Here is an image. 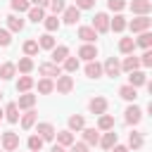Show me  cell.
I'll list each match as a JSON object with an SVG mask.
<instances>
[{
	"label": "cell",
	"mask_w": 152,
	"mask_h": 152,
	"mask_svg": "<svg viewBox=\"0 0 152 152\" xmlns=\"http://www.w3.org/2000/svg\"><path fill=\"white\" fill-rule=\"evenodd\" d=\"M7 28H10V31H14V33H17V31H21V28H24V19H21V17H17V14H10V17H7Z\"/></svg>",
	"instance_id": "cell-26"
},
{
	"label": "cell",
	"mask_w": 152,
	"mask_h": 152,
	"mask_svg": "<svg viewBox=\"0 0 152 152\" xmlns=\"http://www.w3.org/2000/svg\"><path fill=\"white\" fill-rule=\"evenodd\" d=\"M150 24H152L150 17H135V19H131V21H126V26H128L133 33H142V31H147Z\"/></svg>",
	"instance_id": "cell-1"
},
{
	"label": "cell",
	"mask_w": 152,
	"mask_h": 152,
	"mask_svg": "<svg viewBox=\"0 0 152 152\" xmlns=\"http://www.w3.org/2000/svg\"><path fill=\"white\" fill-rule=\"evenodd\" d=\"M97 145H102L104 150H112V147L116 145V133H114V131H107V133L100 138V142H97Z\"/></svg>",
	"instance_id": "cell-25"
},
{
	"label": "cell",
	"mask_w": 152,
	"mask_h": 152,
	"mask_svg": "<svg viewBox=\"0 0 152 152\" xmlns=\"http://www.w3.org/2000/svg\"><path fill=\"white\" fill-rule=\"evenodd\" d=\"M36 133H38V138H40V140L45 142V140H52L57 131H55V126H52V124L43 121V124H38V131H36Z\"/></svg>",
	"instance_id": "cell-8"
},
{
	"label": "cell",
	"mask_w": 152,
	"mask_h": 152,
	"mask_svg": "<svg viewBox=\"0 0 152 152\" xmlns=\"http://www.w3.org/2000/svg\"><path fill=\"white\" fill-rule=\"evenodd\" d=\"M5 119H7L10 124H17V121H19V107H17V102H10V104H7Z\"/></svg>",
	"instance_id": "cell-21"
},
{
	"label": "cell",
	"mask_w": 152,
	"mask_h": 152,
	"mask_svg": "<svg viewBox=\"0 0 152 152\" xmlns=\"http://www.w3.org/2000/svg\"><path fill=\"white\" fill-rule=\"evenodd\" d=\"M69 57V48L66 45H55L52 48V64H59Z\"/></svg>",
	"instance_id": "cell-13"
},
{
	"label": "cell",
	"mask_w": 152,
	"mask_h": 152,
	"mask_svg": "<svg viewBox=\"0 0 152 152\" xmlns=\"http://www.w3.org/2000/svg\"><path fill=\"white\" fill-rule=\"evenodd\" d=\"M62 64H64V71H66V74H74V71L78 69V57H66Z\"/></svg>",
	"instance_id": "cell-41"
},
{
	"label": "cell",
	"mask_w": 152,
	"mask_h": 152,
	"mask_svg": "<svg viewBox=\"0 0 152 152\" xmlns=\"http://www.w3.org/2000/svg\"><path fill=\"white\" fill-rule=\"evenodd\" d=\"M0 145H2V150H5V152H14V150L19 147V135H17V133H12V131H7V133H2Z\"/></svg>",
	"instance_id": "cell-2"
},
{
	"label": "cell",
	"mask_w": 152,
	"mask_h": 152,
	"mask_svg": "<svg viewBox=\"0 0 152 152\" xmlns=\"http://www.w3.org/2000/svg\"><path fill=\"white\" fill-rule=\"evenodd\" d=\"M10 43H12V36H10V31H7V28H0V45H2V48H7Z\"/></svg>",
	"instance_id": "cell-45"
},
{
	"label": "cell",
	"mask_w": 152,
	"mask_h": 152,
	"mask_svg": "<svg viewBox=\"0 0 152 152\" xmlns=\"http://www.w3.org/2000/svg\"><path fill=\"white\" fill-rule=\"evenodd\" d=\"M50 152H66V147H62V145H52Z\"/></svg>",
	"instance_id": "cell-51"
},
{
	"label": "cell",
	"mask_w": 152,
	"mask_h": 152,
	"mask_svg": "<svg viewBox=\"0 0 152 152\" xmlns=\"http://www.w3.org/2000/svg\"><path fill=\"white\" fill-rule=\"evenodd\" d=\"M78 57H81V59H86V62H93V59L97 57V45H93V43L81 45V48H78Z\"/></svg>",
	"instance_id": "cell-7"
},
{
	"label": "cell",
	"mask_w": 152,
	"mask_h": 152,
	"mask_svg": "<svg viewBox=\"0 0 152 152\" xmlns=\"http://www.w3.org/2000/svg\"><path fill=\"white\" fill-rule=\"evenodd\" d=\"M88 109H90L93 114H104V112H107V100L97 95V97H93V100L88 102Z\"/></svg>",
	"instance_id": "cell-10"
},
{
	"label": "cell",
	"mask_w": 152,
	"mask_h": 152,
	"mask_svg": "<svg viewBox=\"0 0 152 152\" xmlns=\"http://www.w3.org/2000/svg\"><path fill=\"white\" fill-rule=\"evenodd\" d=\"M55 90V83L50 81V78H40L38 81V93H43V95H50Z\"/></svg>",
	"instance_id": "cell-38"
},
{
	"label": "cell",
	"mask_w": 152,
	"mask_h": 152,
	"mask_svg": "<svg viewBox=\"0 0 152 152\" xmlns=\"http://www.w3.org/2000/svg\"><path fill=\"white\" fill-rule=\"evenodd\" d=\"M2 116H5V112H2V109H0V119H2Z\"/></svg>",
	"instance_id": "cell-52"
},
{
	"label": "cell",
	"mask_w": 152,
	"mask_h": 152,
	"mask_svg": "<svg viewBox=\"0 0 152 152\" xmlns=\"http://www.w3.org/2000/svg\"><path fill=\"white\" fill-rule=\"evenodd\" d=\"M33 88V78L31 76H19V81H17V90L19 93H28Z\"/></svg>",
	"instance_id": "cell-33"
},
{
	"label": "cell",
	"mask_w": 152,
	"mask_h": 152,
	"mask_svg": "<svg viewBox=\"0 0 152 152\" xmlns=\"http://www.w3.org/2000/svg\"><path fill=\"white\" fill-rule=\"evenodd\" d=\"M112 152H128V147H126V145H114Z\"/></svg>",
	"instance_id": "cell-50"
},
{
	"label": "cell",
	"mask_w": 152,
	"mask_h": 152,
	"mask_svg": "<svg viewBox=\"0 0 152 152\" xmlns=\"http://www.w3.org/2000/svg\"><path fill=\"white\" fill-rule=\"evenodd\" d=\"M126 124H138L140 119H142V109L140 107H135V104H131V107H126Z\"/></svg>",
	"instance_id": "cell-12"
},
{
	"label": "cell",
	"mask_w": 152,
	"mask_h": 152,
	"mask_svg": "<svg viewBox=\"0 0 152 152\" xmlns=\"http://www.w3.org/2000/svg\"><path fill=\"white\" fill-rule=\"evenodd\" d=\"M97 128H100V131H114V116H109V114H100Z\"/></svg>",
	"instance_id": "cell-29"
},
{
	"label": "cell",
	"mask_w": 152,
	"mask_h": 152,
	"mask_svg": "<svg viewBox=\"0 0 152 152\" xmlns=\"http://www.w3.org/2000/svg\"><path fill=\"white\" fill-rule=\"evenodd\" d=\"M93 31H95V33L109 31V17H107L104 12H97V14L93 17Z\"/></svg>",
	"instance_id": "cell-3"
},
{
	"label": "cell",
	"mask_w": 152,
	"mask_h": 152,
	"mask_svg": "<svg viewBox=\"0 0 152 152\" xmlns=\"http://www.w3.org/2000/svg\"><path fill=\"white\" fill-rule=\"evenodd\" d=\"M83 142L86 145H97L100 142V133L95 128H83Z\"/></svg>",
	"instance_id": "cell-24"
},
{
	"label": "cell",
	"mask_w": 152,
	"mask_h": 152,
	"mask_svg": "<svg viewBox=\"0 0 152 152\" xmlns=\"http://www.w3.org/2000/svg\"><path fill=\"white\" fill-rule=\"evenodd\" d=\"M50 10H52V14L57 17L59 12H64V10H66V2H64V0H50Z\"/></svg>",
	"instance_id": "cell-43"
},
{
	"label": "cell",
	"mask_w": 152,
	"mask_h": 152,
	"mask_svg": "<svg viewBox=\"0 0 152 152\" xmlns=\"http://www.w3.org/2000/svg\"><path fill=\"white\" fill-rule=\"evenodd\" d=\"M10 7L21 14V12H28V10H31V2H28V0H10Z\"/></svg>",
	"instance_id": "cell-36"
},
{
	"label": "cell",
	"mask_w": 152,
	"mask_h": 152,
	"mask_svg": "<svg viewBox=\"0 0 152 152\" xmlns=\"http://www.w3.org/2000/svg\"><path fill=\"white\" fill-rule=\"evenodd\" d=\"M69 152H88V145H86V142H76V140H74V142L69 145Z\"/></svg>",
	"instance_id": "cell-47"
},
{
	"label": "cell",
	"mask_w": 152,
	"mask_h": 152,
	"mask_svg": "<svg viewBox=\"0 0 152 152\" xmlns=\"http://www.w3.org/2000/svg\"><path fill=\"white\" fill-rule=\"evenodd\" d=\"M38 71H40V76L52 78V76H59V74H62V66H59V64H52V62H43V64L38 66Z\"/></svg>",
	"instance_id": "cell-6"
},
{
	"label": "cell",
	"mask_w": 152,
	"mask_h": 152,
	"mask_svg": "<svg viewBox=\"0 0 152 152\" xmlns=\"http://www.w3.org/2000/svg\"><path fill=\"white\" fill-rule=\"evenodd\" d=\"M36 43H38V48H43V50H52V48H55V38H52V33H43Z\"/></svg>",
	"instance_id": "cell-31"
},
{
	"label": "cell",
	"mask_w": 152,
	"mask_h": 152,
	"mask_svg": "<svg viewBox=\"0 0 152 152\" xmlns=\"http://www.w3.org/2000/svg\"><path fill=\"white\" fill-rule=\"evenodd\" d=\"M78 19H81V10H78L76 5H71V7H66V10H64V24L74 26Z\"/></svg>",
	"instance_id": "cell-11"
},
{
	"label": "cell",
	"mask_w": 152,
	"mask_h": 152,
	"mask_svg": "<svg viewBox=\"0 0 152 152\" xmlns=\"http://www.w3.org/2000/svg\"><path fill=\"white\" fill-rule=\"evenodd\" d=\"M135 45H140V48H145V50H150V45H152V33H150V31H142V33L138 36V40H135Z\"/></svg>",
	"instance_id": "cell-37"
},
{
	"label": "cell",
	"mask_w": 152,
	"mask_h": 152,
	"mask_svg": "<svg viewBox=\"0 0 152 152\" xmlns=\"http://www.w3.org/2000/svg\"><path fill=\"white\" fill-rule=\"evenodd\" d=\"M119 50H121L124 55H133V50H135V40H133V38H121V40H119Z\"/></svg>",
	"instance_id": "cell-32"
},
{
	"label": "cell",
	"mask_w": 152,
	"mask_h": 152,
	"mask_svg": "<svg viewBox=\"0 0 152 152\" xmlns=\"http://www.w3.org/2000/svg\"><path fill=\"white\" fill-rule=\"evenodd\" d=\"M55 88H57V93L66 95V93H71V88H74V78H71L69 74H59V76H57V83H55Z\"/></svg>",
	"instance_id": "cell-4"
},
{
	"label": "cell",
	"mask_w": 152,
	"mask_h": 152,
	"mask_svg": "<svg viewBox=\"0 0 152 152\" xmlns=\"http://www.w3.org/2000/svg\"><path fill=\"white\" fill-rule=\"evenodd\" d=\"M86 128V119L81 116V114H74V116H69V131L74 133V131H83Z\"/></svg>",
	"instance_id": "cell-23"
},
{
	"label": "cell",
	"mask_w": 152,
	"mask_h": 152,
	"mask_svg": "<svg viewBox=\"0 0 152 152\" xmlns=\"http://www.w3.org/2000/svg\"><path fill=\"white\" fill-rule=\"evenodd\" d=\"M0 100H2V90H0Z\"/></svg>",
	"instance_id": "cell-53"
},
{
	"label": "cell",
	"mask_w": 152,
	"mask_h": 152,
	"mask_svg": "<svg viewBox=\"0 0 152 152\" xmlns=\"http://www.w3.org/2000/svg\"><path fill=\"white\" fill-rule=\"evenodd\" d=\"M140 59V64L142 66H152V50H145L142 52V57H138Z\"/></svg>",
	"instance_id": "cell-46"
},
{
	"label": "cell",
	"mask_w": 152,
	"mask_h": 152,
	"mask_svg": "<svg viewBox=\"0 0 152 152\" xmlns=\"http://www.w3.org/2000/svg\"><path fill=\"white\" fill-rule=\"evenodd\" d=\"M109 28H112V31H116V33H121V31L126 28V17H121V14H114V19L109 21Z\"/></svg>",
	"instance_id": "cell-30"
},
{
	"label": "cell",
	"mask_w": 152,
	"mask_h": 152,
	"mask_svg": "<svg viewBox=\"0 0 152 152\" xmlns=\"http://www.w3.org/2000/svg\"><path fill=\"white\" fill-rule=\"evenodd\" d=\"M95 5V0H76V7L78 10H90Z\"/></svg>",
	"instance_id": "cell-48"
},
{
	"label": "cell",
	"mask_w": 152,
	"mask_h": 152,
	"mask_svg": "<svg viewBox=\"0 0 152 152\" xmlns=\"http://www.w3.org/2000/svg\"><path fill=\"white\" fill-rule=\"evenodd\" d=\"M119 95H121L124 100H128V102H135L138 88H133V86H121V88H119Z\"/></svg>",
	"instance_id": "cell-20"
},
{
	"label": "cell",
	"mask_w": 152,
	"mask_h": 152,
	"mask_svg": "<svg viewBox=\"0 0 152 152\" xmlns=\"http://www.w3.org/2000/svg\"><path fill=\"white\" fill-rule=\"evenodd\" d=\"M43 24H45V28H48V33H52V31H59V26H62V21L52 14V17H45L43 19Z\"/></svg>",
	"instance_id": "cell-34"
},
{
	"label": "cell",
	"mask_w": 152,
	"mask_h": 152,
	"mask_svg": "<svg viewBox=\"0 0 152 152\" xmlns=\"http://www.w3.org/2000/svg\"><path fill=\"white\" fill-rule=\"evenodd\" d=\"M14 66H17L24 76H28V74L33 71V59H31V57H21V59H19V64H14Z\"/></svg>",
	"instance_id": "cell-27"
},
{
	"label": "cell",
	"mask_w": 152,
	"mask_h": 152,
	"mask_svg": "<svg viewBox=\"0 0 152 152\" xmlns=\"http://www.w3.org/2000/svg\"><path fill=\"white\" fill-rule=\"evenodd\" d=\"M28 150H31V152H40V150H43V140H40L38 135H31V138H28Z\"/></svg>",
	"instance_id": "cell-42"
},
{
	"label": "cell",
	"mask_w": 152,
	"mask_h": 152,
	"mask_svg": "<svg viewBox=\"0 0 152 152\" xmlns=\"http://www.w3.org/2000/svg\"><path fill=\"white\" fill-rule=\"evenodd\" d=\"M55 135H57V145H62V147H69V145L74 142V133H71L69 128H66V131H57Z\"/></svg>",
	"instance_id": "cell-19"
},
{
	"label": "cell",
	"mask_w": 152,
	"mask_h": 152,
	"mask_svg": "<svg viewBox=\"0 0 152 152\" xmlns=\"http://www.w3.org/2000/svg\"><path fill=\"white\" fill-rule=\"evenodd\" d=\"M102 74H107V76L116 78V76L121 74V64H119V59H116V57H109V59L102 64Z\"/></svg>",
	"instance_id": "cell-5"
},
{
	"label": "cell",
	"mask_w": 152,
	"mask_h": 152,
	"mask_svg": "<svg viewBox=\"0 0 152 152\" xmlns=\"http://www.w3.org/2000/svg\"><path fill=\"white\" fill-rule=\"evenodd\" d=\"M150 10H152V2H150V0H133V2H131V12H135V14H140V17H147Z\"/></svg>",
	"instance_id": "cell-9"
},
{
	"label": "cell",
	"mask_w": 152,
	"mask_h": 152,
	"mask_svg": "<svg viewBox=\"0 0 152 152\" xmlns=\"http://www.w3.org/2000/svg\"><path fill=\"white\" fill-rule=\"evenodd\" d=\"M107 7H109L112 12H121V10L126 7V0H107Z\"/></svg>",
	"instance_id": "cell-44"
},
{
	"label": "cell",
	"mask_w": 152,
	"mask_h": 152,
	"mask_svg": "<svg viewBox=\"0 0 152 152\" xmlns=\"http://www.w3.org/2000/svg\"><path fill=\"white\" fill-rule=\"evenodd\" d=\"M28 19H31V21H36V24H38V21H43V19H45L43 7H31V10H28Z\"/></svg>",
	"instance_id": "cell-39"
},
{
	"label": "cell",
	"mask_w": 152,
	"mask_h": 152,
	"mask_svg": "<svg viewBox=\"0 0 152 152\" xmlns=\"http://www.w3.org/2000/svg\"><path fill=\"white\" fill-rule=\"evenodd\" d=\"M36 119H38V112H36V109H26V114L21 116V128L28 131V128L36 124Z\"/></svg>",
	"instance_id": "cell-22"
},
{
	"label": "cell",
	"mask_w": 152,
	"mask_h": 152,
	"mask_svg": "<svg viewBox=\"0 0 152 152\" xmlns=\"http://www.w3.org/2000/svg\"><path fill=\"white\" fill-rule=\"evenodd\" d=\"M14 71H17V66H14L12 62H5V64H0V78H2V81H10V78L14 76Z\"/></svg>",
	"instance_id": "cell-28"
},
{
	"label": "cell",
	"mask_w": 152,
	"mask_h": 152,
	"mask_svg": "<svg viewBox=\"0 0 152 152\" xmlns=\"http://www.w3.org/2000/svg\"><path fill=\"white\" fill-rule=\"evenodd\" d=\"M28 2H33L36 7H48L50 5V0H28Z\"/></svg>",
	"instance_id": "cell-49"
},
{
	"label": "cell",
	"mask_w": 152,
	"mask_h": 152,
	"mask_svg": "<svg viewBox=\"0 0 152 152\" xmlns=\"http://www.w3.org/2000/svg\"><path fill=\"white\" fill-rule=\"evenodd\" d=\"M145 83H147L145 71H131V74H128V86L138 88V86H145Z\"/></svg>",
	"instance_id": "cell-16"
},
{
	"label": "cell",
	"mask_w": 152,
	"mask_h": 152,
	"mask_svg": "<svg viewBox=\"0 0 152 152\" xmlns=\"http://www.w3.org/2000/svg\"><path fill=\"white\" fill-rule=\"evenodd\" d=\"M142 133H138V131H133L131 135H128V147H133V150H140L142 147Z\"/></svg>",
	"instance_id": "cell-35"
},
{
	"label": "cell",
	"mask_w": 152,
	"mask_h": 152,
	"mask_svg": "<svg viewBox=\"0 0 152 152\" xmlns=\"http://www.w3.org/2000/svg\"><path fill=\"white\" fill-rule=\"evenodd\" d=\"M86 76H88V78H100V76H102V64H100L97 59L88 62V64H86Z\"/></svg>",
	"instance_id": "cell-14"
},
{
	"label": "cell",
	"mask_w": 152,
	"mask_h": 152,
	"mask_svg": "<svg viewBox=\"0 0 152 152\" xmlns=\"http://www.w3.org/2000/svg\"><path fill=\"white\" fill-rule=\"evenodd\" d=\"M138 66H140V59L135 57V55H128L124 62H121V71H138Z\"/></svg>",
	"instance_id": "cell-15"
},
{
	"label": "cell",
	"mask_w": 152,
	"mask_h": 152,
	"mask_svg": "<svg viewBox=\"0 0 152 152\" xmlns=\"http://www.w3.org/2000/svg\"><path fill=\"white\" fill-rule=\"evenodd\" d=\"M38 50H40V48H38V43H36V40H26V43H24V55H26V57L38 55Z\"/></svg>",
	"instance_id": "cell-40"
},
{
	"label": "cell",
	"mask_w": 152,
	"mask_h": 152,
	"mask_svg": "<svg viewBox=\"0 0 152 152\" xmlns=\"http://www.w3.org/2000/svg\"><path fill=\"white\" fill-rule=\"evenodd\" d=\"M33 104H36V95H31V93H21L19 95V102H17L19 109H33Z\"/></svg>",
	"instance_id": "cell-17"
},
{
	"label": "cell",
	"mask_w": 152,
	"mask_h": 152,
	"mask_svg": "<svg viewBox=\"0 0 152 152\" xmlns=\"http://www.w3.org/2000/svg\"><path fill=\"white\" fill-rule=\"evenodd\" d=\"M78 38H81L83 43H95L97 33L93 31V26H81V28H78Z\"/></svg>",
	"instance_id": "cell-18"
}]
</instances>
